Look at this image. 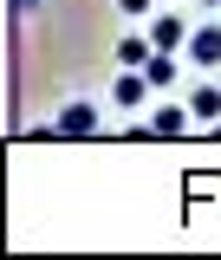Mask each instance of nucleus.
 <instances>
[{"instance_id":"nucleus-1","label":"nucleus","mask_w":221,"mask_h":260,"mask_svg":"<svg viewBox=\"0 0 221 260\" xmlns=\"http://www.w3.org/2000/svg\"><path fill=\"white\" fill-rule=\"evenodd\" d=\"M150 91H156V85L143 78V65H124V72L111 78V98H117L124 111H137V104H143V98H150Z\"/></svg>"},{"instance_id":"nucleus-2","label":"nucleus","mask_w":221,"mask_h":260,"mask_svg":"<svg viewBox=\"0 0 221 260\" xmlns=\"http://www.w3.org/2000/svg\"><path fill=\"white\" fill-rule=\"evenodd\" d=\"M189 124H195V117L182 111V104H163L156 117H150V137H156V143H176V137H182Z\"/></svg>"},{"instance_id":"nucleus-3","label":"nucleus","mask_w":221,"mask_h":260,"mask_svg":"<svg viewBox=\"0 0 221 260\" xmlns=\"http://www.w3.org/2000/svg\"><path fill=\"white\" fill-rule=\"evenodd\" d=\"M150 46H156V52H176V46H189V26H182L176 13H163V20H150Z\"/></svg>"},{"instance_id":"nucleus-4","label":"nucleus","mask_w":221,"mask_h":260,"mask_svg":"<svg viewBox=\"0 0 221 260\" xmlns=\"http://www.w3.org/2000/svg\"><path fill=\"white\" fill-rule=\"evenodd\" d=\"M59 130H65V137H91V130H98V111L85 104V98H72V104L59 111Z\"/></svg>"},{"instance_id":"nucleus-5","label":"nucleus","mask_w":221,"mask_h":260,"mask_svg":"<svg viewBox=\"0 0 221 260\" xmlns=\"http://www.w3.org/2000/svg\"><path fill=\"white\" fill-rule=\"evenodd\" d=\"M189 59L208 72V65H221V26H202V32H189Z\"/></svg>"},{"instance_id":"nucleus-6","label":"nucleus","mask_w":221,"mask_h":260,"mask_svg":"<svg viewBox=\"0 0 221 260\" xmlns=\"http://www.w3.org/2000/svg\"><path fill=\"white\" fill-rule=\"evenodd\" d=\"M189 117H195V124H221V91H215V85H195V91H189Z\"/></svg>"},{"instance_id":"nucleus-7","label":"nucleus","mask_w":221,"mask_h":260,"mask_svg":"<svg viewBox=\"0 0 221 260\" xmlns=\"http://www.w3.org/2000/svg\"><path fill=\"white\" fill-rule=\"evenodd\" d=\"M150 52H156L150 32H124V39H117V65H150Z\"/></svg>"},{"instance_id":"nucleus-8","label":"nucleus","mask_w":221,"mask_h":260,"mask_svg":"<svg viewBox=\"0 0 221 260\" xmlns=\"http://www.w3.org/2000/svg\"><path fill=\"white\" fill-rule=\"evenodd\" d=\"M143 78H150V85H176V59H169V52H150Z\"/></svg>"},{"instance_id":"nucleus-9","label":"nucleus","mask_w":221,"mask_h":260,"mask_svg":"<svg viewBox=\"0 0 221 260\" xmlns=\"http://www.w3.org/2000/svg\"><path fill=\"white\" fill-rule=\"evenodd\" d=\"M117 7H124V13H150V0H117Z\"/></svg>"},{"instance_id":"nucleus-10","label":"nucleus","mask_w":221,"mask_h":260,"mask_svg":"<svg viewBox=\"0 0 221 260\" xmlns=\"http://www.w3.org/2000/svg\"><path fill=\"white\" fill-rule=\"evenodd\" d=\"M13 7H20V13H33V7H39V0H13Z\"/></svg>"}]
</instances>
